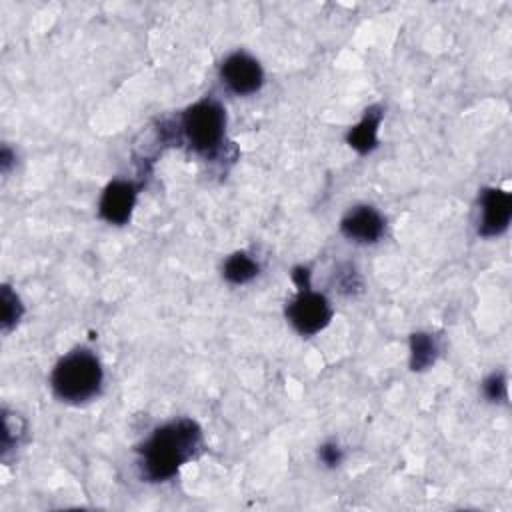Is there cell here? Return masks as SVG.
Listing matches in <instances>:
<instances>
[{
  "label": "cell",
  "mask_w": 512,
  "mask_h": 512,
  "mask_svg": "<svg viewBox=\"0 0 512 512\" xmlns=\"http://www.w3.org/2000/svg\"><path fill=\"white\" fill-rule=\"evenodd\" d=\"M482 220L478 224V234L484 238L500 236L512 218V196L500 188H484L480 194Z\"/></svg>",
  "instance_id": "8992f818"
},
{
  "label": "cell",
  "mask_w": 512,
  "mask_h": 512,
  "mask_svg": "<svg viewBox=\"0 0 512 512\" xmlns=\"http://www.w3.org/2000/svg\"><path fill=\"white\" fill-rule=\"evenodd\" d=\"M22 314V306L18 302V296L10 292L8 286L2 288V326L4 330H8L12 324L18 322Z\"/></svg>",
  "instance_id": "7c38bea8"
},
{
  "label": "cell",
  "mask_w": 512,
  "mask_h": 512,
  "mask_svg": "<svg viewBox=\"0 0 512 512\" xmlns=\"http://www.w3.org/2000/svg\"><path fill=\"white\" fill-rule=\"evenodd\" d=\"M318 458L322 464L334 468L340 464L342 460V448L336 444V442H324L320 448H318Z\"/></svg>",
  "instance_id": "5bb4252c"
},
{
  "label": "cell",
  "mask_w": 512,
  "mask_h": 512,
  "mask_svg": "<svg viewBox=\"0 0 512 512\" xmlns=\"http://www.w3.org/2000/svg\"><path fill=\"white\" fill-rule=\"evenodd\" d=\"M438 348L430 334L416 332L410 336V366L412 370H426L436 360Z\"/></svg>",
  "instance_id": "8fae6325"
},
{
  "label": "cell",
  "mask_w": 512,
  "mask_h": 512,
  "mask_svg": "<svg viewBox=\"0 0 512 512\" xmlns=\"http://www.w3.org/2000/svg\"><path fill=\"white\" fill-rule=\"evenodd\" d=\"M136 186L126 180L110 182L100 198L98 212L110 224H126L136 204Z\"/></svg>",
  "instance_id": "ba28073f"
},
{
  "label": "cell",
  "mask_w": 512,
  "mask_h": 512,
  "mask_svg": "<svg viewBox=\"0 0 512 512\" xmlns=\"http://www.w3.org/2000/svg\"><path fill=\"white\" fill-rule=\"evenodd\" d=\"M482 392L488 400L492 402H502L506 400V376L502 372H492L484 382H482Z\"/></svg>",
  "instance_id": "4fadbf2b"
},
{
  "label": "cell",
  "mask_w": 512,
  "mask_h": 512,
  "mask_svg": "<svg viewBox=\"0 0 512 512\" xmlns=\"http://www.w3.org/2000/svg\"><path fill=\"white\" fill-rule=\"evenodd\" d=\"M292 276H294L296 284L300 286V290L288 302L286 318L302 336H312L330 324L332 306L324 294H320L308 286L310 274L306 268H296Z\"/></svg>",
  "instance_id": "277c9868"
},
{
  "label": "cell",
  "mask_w": 512,
  "mask_h": 512,
  "mask_svg": "<svg viewBox=\"0 0 512 512\" xmlns=\"http://www.w3.org/2000/svg\"><path fill=\"white\" fill-rule=\"evenodd\" d=\"M382 122V108L370 106L364 114V118L348 132V144L358 150L360 154H368L376 148L378 142V126Z\"/></svg>",
  "instance_id": "9c48e42d"
},
{
  "label": "cell",
  "mask_w": 512,
  "mask_h": 512,
  "mask_svg": "<svg viewBox=\"0 0 512 512\" xmlns=\"http://www.w3.org/2000/svg\"><path fill=\"white\" fill-rule=\"evenodd\" d=\"M258 272H260L258 262L246 252H234L232 256L226 258L222 266V274L230 284H246L252 278H256Z\"/></svg>",
  "instance_id": "30bf717a"
},
{
  "label": "cell",
  "mask_w": 512,
  "mask_h": 512,
  "mask_svg": "<svg viewBox=\"0 0 512 512\" xmlns=\"http://www.w3.org/2000/svg\"><path fill=\"white\" fill-rule=\"evenodd\" d=\"M202 444V430L190 418L172 420L156 428L138 448L140 472L150 482L172 478Z\"/></svg>",
  "instance_id": "6da1fadb"
},
{
  "label": "cell",
  "mask_w": 512,
  "mask_h": 512,
  "mask_svg": "<svg viewBox=\"0 0 512 512\" xmlns=\"http://www.w3.org/2000/svg\"><path fill=\"white\" fill-rule=\"evenodd\" d=\"M220 78L226 88L238 96L254 94L264 84V70L256 58L246 52H232L220 66Z\"/></svg>",
  "instance_id": "5b68a950"
},
{
  "label": "cell",
  "mask_w": 512,
  "mask_h": 512,
  "mask_svg": "<svg viewBox=\"0 0 512 512\" xmlns=\"http://www.w3.org/2000/svg\"><path fill=\"white\" fill-rule=\"evenodd\" d=\"M340 230L348 240L358 244H374L384 234V218L374 206H354L344 214Z\"/></svg>",
  "instance_id": "52a82bcc"
},
{
  "label": "cell",
  "mask_w": 512,
  "mask_h": 512,
  "mask_svg": "<svg viewBox=\"0 0 512 512\" xmlns=\"http://www.w3.org/2000/svg\"><path fill=\"white\" fill-rule=\"evenodd\" d=\"M180 128L188 146L194 152L210 158L220 150L224 142L226 110L214 98L198 100L184 110L180 118Z\"/></svg>",
  "instance_id": "3957f363"
},
{
  "label": "cell",
  "mask_w": 512,
  "mask_h": 512,
  "mask_svg": "<svg viewBox=\"0 0 512 512\" xmlns=\"http://www.w3.org/2000/svg\"><path fill=\"white\" fill-rule=\"evenodd\" d=\"M102 380V364L88 348H76L62 356L50 376L54 394L70 404H80L96 396Z\"/></svg>",
  "instance_id": "7a4b0ae2"
}]
</instances>
